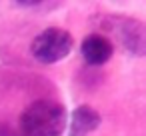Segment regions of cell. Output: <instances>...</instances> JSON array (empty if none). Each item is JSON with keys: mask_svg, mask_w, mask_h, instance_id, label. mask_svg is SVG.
<instances>
[{"mask_svg": "<svg viewBox=\"0 0 146 136\" xmlns=\"http://www.w3.org/2000/svg\"><path fill=\"white\" fill-rule=\"evenodd\" d=\"M112 52H114L112 42L106 36H102V34H90V36H86L82 40V46H80L82 58L88 64H92V66H100L106 60H110Z\"/></svg>", "mask_w": 146, "mask_h": 136, "instance_id": "3", "label": "cell"}, {"mask_svg": "<svg viewBox=\"0 0 146 136\" xmlns=\"http://www.w3.org/2000/svg\"><path fill=\"white\" fill-rule=\"evenodd\" d=\"M100 126V114L90 106H78L70 116L68 136H88Z\"/></svg>", "mask_w": 146, "mask_h": 136, "instance_id": "4", "label": "cell"}, {"mask_svg": "<svg viewBox=\"0 0 146 136\" xmlns=\"http://www.w3.org/2000/svg\"><path fill=\"white\" fill-rule=\"evenodd\" d=\"M66 108L54 100L32 102L20 118V126L26 136H62L66 130Z\"/></svg>", "mask_w": 146, "mask_h": 136, "instance_id": "1", "label": "cell"}, {"mask_svg": "<svg viewBox=\"0 0 146 136\" xmlns=\"http://www.w3.org/2000/svg\"><path fill=\"white\" fill-rule=\"evenodd\" d=\"M70 50H72V36L64 28H46L30 44L32 56L44 64H52L66 58Z\"/></svg>", "mask_w": 146, "mask_h": 136, "instance_id": "2", "label": "cell"}, {"mask_svg": "<svg viewBox=\"0 0 146 136\" xmlns=\"http://www.w3.org/2000/svg\"><path fill=\"white\" fill-rule=\"evenodd\" d=\"M0 136H26V134L24 132H16V130L8 128V126H2L0 128Z\"/></svg>", "mask_w": 146, "mask_h": 136, "instance_id": "5", "label": "cell"}]
</instances>
